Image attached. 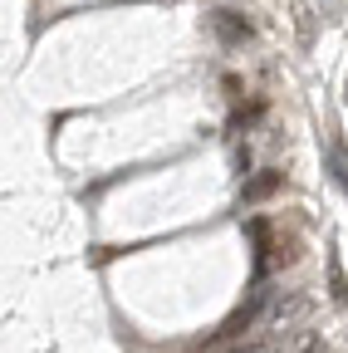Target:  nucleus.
<instances>
[{"label": "nucleus", "mask_w": 348, "mask_h": 353, "mask_svg": "<svg viewBox=\"0 0 348 353\" xmlns=\"http://www.w3.org/2000/svg\"><path fill=\"white\" fill-rule=\"evenodd\" d=\"M280 353H319V334L314 329H294L280 339Z\"/></svg>", "instance_id": "20e7f679"}, {"label": "nucleus", "mask_w": 348, "mask_h": 353, "mask_svg": "<svg viewBox=\"0 0 348 353\" xmlns=\"http://www.w3.org/2000/svg\"><path fill=\"white\" fill-rule=\"evenodd\" d=\"M324 157H329V176H334V182L348 192V148H343V138H338V132L324 143Z\"/></svg>", "instance_id": "7ed1b4c3"}, {"label": "nucleus", "mask_w": 348, "mask_h": 353, "mask_svg": "<svg viewBox=\"0 0 348 353\" xmlns=\"http://www.w3.org/2000/svg\"><path fill=\"white\" fill-rule=\"evenodd\" d=\"M329 294L343 304L348 299V285H343V270H338V255H329Z\"/></svg>", "instance_id": "39448f33"}, {"label": "nucleus", "mask_w": 348, "mask_h": 353, "mask_svg": "<svg viewBox=\"0 0 348 353\" xmlns=\"http://www.w3.org/2000/svg\"><path fill=\"white\" fill-rule=\"evenodd\" d=\"M280 182H285L280 172H260V176H250V182L240 187V201H245V206H255V201H265L270 192H280Z\"/></svg>", "instance_id": "f03ea898"}, {"label": "nucleus", "mask_w": 348, "mask_h": 353, "mask_svg": "<svg viewBox=\"0 0 348 353\" xmlns=\"http://www.w3.org/2000/svg\"><path fill=\"white\" fill-rule=\"evenodd\" d=\"M211 30H216V39L226 44V50H236V44H245L255 30H250V20L240 15V10H231V6H221V10H211Z\"/></svg>", "instance_id": "f257e3e1"}]
</instances>
